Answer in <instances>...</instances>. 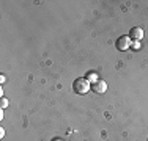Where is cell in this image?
Listing matches in <instances>:
<instances>
[{
	"label": "cell",
	"instance_id": "10",
	"mask_svg": "<svg viewBox=\"0 0 148 141\" xmlns=\"http://www.w3.org/2000/svg\"><path fill=\"white\" fill-rule=\"evenodd\" d=\"M52 141H63V140H60V138H55V140H52Z\"/></svg>",
	"mask_w": 148,
	"mask_h": 141
},
{
	"label": "cell",
	"instance_id": "5",
	"mask_svg": "<svg viewBox=\"0 0 148 141\" xmlns=\"http://www.w3.org/2000/svg\"><path fill=\"white\" fill-rule=\"evenodd\" d=\"M85 79L88 80V82H90L91 85H93V83H96L98 80H99V79H98V74H96V72H88V74L85 75Z\"/></svg>",
	"mask_w": 148,
	"mask_h": 141
},
{
	"label": "cell",
	"instance_id": "3",
	"mask_svg": "<svg viewBox=\"0 0 148 141\" xmlns=\"http://www.w3.org/2000/svg\"><path fill=\"white\" fill-rule=\"evenodd\" d=\"M129 38H131V41H140L143 38V30L140 27H132L131 30H129Z\"/></svg>",
	"mask_w": 148,
	"mask_h": 141
},
{
	"label": "cell",
	"instance_id": "9",
	"mask_svg": "<svg viewBox=\"0 0 148 141\" xmlns=\"http://www.w3.org/2000/svg\"><path fill=\"white\" fill-rule=\"evenodd\" d=\"M5 80H6V77L2 74V75H0V82H2V83H5Z\"/></svg>",
	"mask_w": 148,
	"mask_h": 141
},
{
	"label": "cell",
	"instance_id": "2",
	"mask_svg": "<svg viewBox=\"0 0 148 141\" xmlns=\"http://www.w3.org/2000/svg\"><path fill=\"white\" fill-rule=\"evenodd\" d=\"M131 44H132L131 38H129V36H126V35H123V36H120L118 39H117V49H118L120 52L126 50V49H128Z\"/></svg>",
	"mask_w": 148,
	"mask_h": 141
},
{
	"label": "cell",
	"instance_id": "1",
	"mask_svg": "<svg viewBox=\"0 0 148 141\" xmlns=\"http://www.w3.org/2000/svg\"><path fill=\"white\" fill-rule=\"evenodd\" d=\"M91 88V83L85 77H77L76 80L73 82V91L76 94H87Z\"/></svg>",
	"mask_w": 148,
	"mask_h": 141
},
{
	"label": "cell",
	"instance_id": "7",
	"mask_svg": "<svg viewBox=\"0 0 148 141\" xmlns=\"http://www.w3.org/2000/svg\"><path fill=\"white\" fill-rule=\"evenodd\" d=\"M131 45H132L134 49H139V47H140V42H137V41H132V44H131Z\"/></svg>",
	"mask_w": 148,
	"mask_h": 141
},
{
	"label": "cell",
	"instance_id": "4",
	"mask_svg": "<svg viewBox=\"0 0 148 141\" xmlns=\"http://www.w3.org/2000/svg\"><path fill=\"white\" fill-rule=\"evenodd\" d=\"M91 89H93L96 94H103V93L107 91V83H106L104 80H98L96 83L91 85Z\"/></svg>",
	"mask_w": 148,
	"mask_h": 141
},
{
	"label": "cell",
	"instance_id": "8",
	"mask_svg": "<svg viewBox=\"0 0 148 141\" xmlns=\"http://www.w3.org/2000/svg\"><path fill=\"white\" fill-rule=\"evenodd\" d=\"M3 136H5V129L0 127V138H3Z\"/></svg>",
	"mask_w": 148,
	"mask_h": 141
},
{
	"label": "cell",
	"instance_id": "6",
	"mask_svg": "<svg viewBox=\"0 0 148 141\" xmlns=\"http://www.w3.org/2000/svg\"><path fill=\"white\" fill-rule=\"evenodd\" d=\"M6 105H8V100H6L5 97H0V107H2V110L6 107Z\"/></svg>",
	"mask_w": 148,
	"mask_h": 141
}]
</instances>
